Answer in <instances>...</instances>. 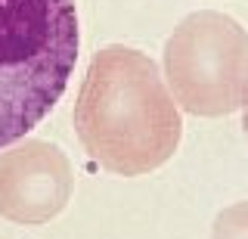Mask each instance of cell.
Listing matches in <instances>:
<instances>
[{
	"mask_svg": "<svg viewBox=\"0 0 248 239\" xmlns=\"http://www.w3.org/2000/svg\"><path fill=\"white\" fill-rule=\"evenodd\" d=\"M78 127L93 159L121 174L161 165L180 137V121L155 65L130 50H108L93 59Z\"/></svg>",
	"mask_w": 248,
	"mask_h": 239,
	"instance_id": "6da1fadb",
	"label": "cell"
},
{
	"mask_svg": "<svg viewBox=\"0 0 248 239\" xmlns=\"http://www.w3.org/2000/svg\"><path fill=\"white\" fill-rule=\"evenodd\" d=\"M214 239H248V205L230 208L227 214L217 218Z\"/></svg>",
	"mask_w": 248,
	"mask_h": 239,
	"instance_id": "5b68a950",
	"label": "cell"
},
{
	"mask_svg": "<svg viewBox=\"0 0 248 239\" xmlns=\"http://www.w3.org/2000/svg\"><path fill=\"white\" fill-rule=\"evenodd\" d=\"M68 196L65 161L56 149L31 143L0 161V211L13 221L37 223L62 208Z\"/></svg>",
	"mask_w": 248,
	"mask_h": 239,
	"instance_id": "277c9868",
	"label": "cell"
},
{
	"mask_svg": "<svg viewBox=\"0 0 248 239\" xmlns=\"http://www.w3.org/2000/svg\"><path fill=\"white\" fill-rule=\"evenodd\" d=\"M78 47L75 0H0V149L56 109Z\"/></svg>",
	"mask_w": 248,
	"mask_h": 239,
	"instance_id": "7a4b0ae2",
	"label": "cell"
},
{
	"mask_svg": "<svg viewBox=\"0 0 248 239\" xmlns=\"http://www.w3.org/2000/svg\"><path fill=\"white\" fill-rule=\"evenodd\" d=\"M245 75V44L236 34L199 32L170 44V81L196 112L232 106L236 81Z\"/></svg>",
	"mask_w": 248,
	"mask_h": 239,
	"instance_id": "3957f363",
	"label": "cell"
}]
</instances>
